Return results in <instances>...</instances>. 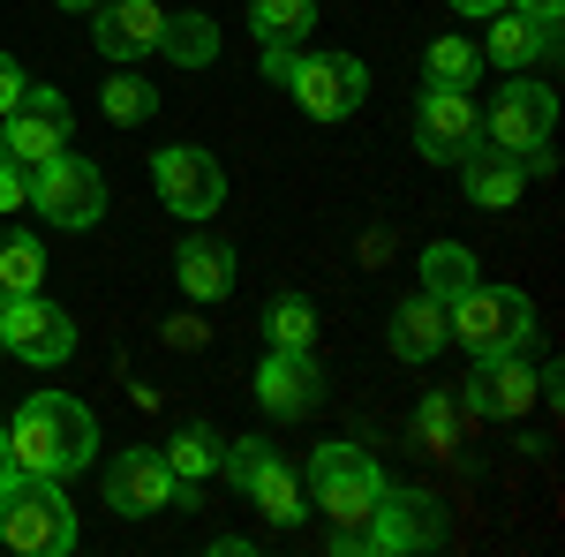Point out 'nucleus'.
Here are the masks:
<instances>
[{
  "label": "nucleus",
  "mask_w": 565,
  "mask_h": 557,
  "mask_svg": "<svg viewBox=\"0 0 565 557\" xmlns=\"http://www.w3.org/2000/svg\"><path fill=\"white\" fill-rule=\"evenodd\" d=\"M159 460L174 468V482H212L218 474V437L204 422H189V429H174V437L159 444Z\"/></svg>",
  "instance_id": "27"
},
{
  "label": "nucleus",
  "mask_w": 565,
  "mask_h": 557,
  "mask_svg": "<svg viewBox=\"0 0 565 557\" xmlns=\"http://www.w3.org/2000/svg\"><path fill=\"white\" fill-rule=\"evenodd\" d=\"M445 332L468 346V354H521L527 340H535V301L521 294V287H468V294L445 309Z\"/></svg>",
  "instance_id": "5"
},
{
  "label": "nucleus",
  "mask_w": 565,
  "mask_h": 557,
  "mask_svg": "<svg viewBox=\"0 0 565 557\" xmlns=\"http://www.w3.org/2000/svg\"><path fill=\"white\" fill-rule=\"evenodd\" d=\"M385 346L399 354V362H437V354L452 346V332H445V301H430V294H407L399 309H392V332H385Z\"/></svg>",
  "instance_id": "19"
},
{
  "label": "nucleus",
  "mask_w": 565,
  "mask_h": 557,
  "mask_svg": "<svg viewBox=\"0 0 565 557\" xmlns=\"http://www.w3.org/2000/svg\"><path fill=\"white\" fill-rule=\"evenodd\" d=\"M505 8H527V15H565V0H505Z\"/></svg>",
  "instance_id": "38"
},
{
  "label": "nucleus",
  "mask_w": 565,
  "mask_h": 557,
  "mask_svg": "<svg viewBox=\"0 0 565 557\" xmlns=\"http://www.w3.org/2000/svg\"><path fill=\"white\" fill-rule=\"evenodd\" d=\"M271 452H279L271 437H234V444H218V474H226L234 490H249V482H257V468L271 460Z\"/></svg>",
  "instance_id": "31"
},
{
  "label": "nucleus",
  "mask_w": 565,
  "mask_h": 557,
  "mask_svg": "<svg viewBox=\"0 0 565 557\" xmlns=\"http://www.w3.org/2000/svg\"><path fill=\"white\" fill-rule=\"evenodd\" d=\"M452 167H460L468 204H482V212H513L521 189H527V159H521V151H505V143H490V136H476Z\"/></svg>",
  "instance_id": "17"
},
{
  "label": "nucleus",
  "mask_w": 565,
  "mask_h": 557,
  "mask_svg": "<svg viewBox=\"0 0 565 557\" xmlns=\"http://www.w3.org/2000/svg\"><path fill=\"white\" fill-rule=\"evenodd\" d=\"M264 346H317V309H309V294L264 301Z\"/></svg>",
  "instance_id": "30"
},
{
  "label": "nucleus",
  "mask_w": 565,
  "mask_h": 557,
  "mask_svg": "<svg viewBox=\"0 0 565 557\" xmlns=\"http://www.w3.org/2000/svg\"><path fill=\"white\" fill-rule=\"evenodd\" d=\"M476 76H482V45H468L460 31L430 39V53H423V84H437V90H468Z\"/></svg>",
  "instance_id": "24"
},
{
  "label": "nucleus",
  "mask_w": 565,
  "mask_h": 557,
  "mask_svg": "<svg viewBox=\"0 0 565 557\" xmlns=\"http://www.w3.org/2000/svg\"><path fill=\"white\" fill-rule=\"evenodd\" d=\"M0 354H8V301H0Z\"/></svg>",
  "instance_id": "40"
},
{
  "label": "nucleus",
  "mask_w": 565,
  "mask_h": 557,
  "mask_svg": "<svg viewBox=\"0 0 565 557\" xmlns=\"http://www.w3.org/2000/svg\"><path fill=\"white\" fill-rule=\"evenodd\" d=\"M8 354L31 369H61L76 354V317L45 294H15L8 301Z\"/></svg>",
  "instance_id": "12"
},
{
  "label": "nucleus",
  "mask_w": 565,
  "mask_h": 557,
  "mask_svg": "<svg viewBox=\"0 0 565 557\" xmlns=\"http://www.w3.org/2000/svg\"><path fill=\"white\" fill-rule=\"evenodd\" d=\"M482 61H498L505 76H527V68H543V61H558V15L498 8V15H490V39H482Z\"/></svg>",
  "instance_id": "16"
},
{
  "label": "nucleus",
  "mask_w": 565,
  "mask_h": 557,
  "mask_svg": "<svg viewBox=\"0 0 565 557\" xmlns=\"http://www.w3.org/2000/svg\"><path fill=\"white\" fill-rule=\"evenodd\" d=\"M61 8H76V15H90V8H98V0H61Z\"/></svg>",
  "instance_id": "41"
},
{
  "label": "nucleus",
  "mask_w": 565,
  "mask_h": 557,
  "mask_svg": "<svg viewBox=\"0 0 565 557\" xmlns=\"http://www.w3.org/2000/svg\"><path fill=\"white\" fill-rule=\"evenodd\" d=\"M23 90H31V76H23V61L15 53H0V121L23 106Z\"/></svg>",
  "instance_id": "33"
},
{
  "label": "nucleus",
  "mask_w": 565,
  "mask_h": 557,
  "mask_svg": "<svg viewBox=\"0 0 565 557\" xmlns=\"http://www.w3.org/2000/svg\"><path fill=\"white\" fill-rule=\"evenodd\" d=\"M476 136H482V114H476V98H468V90L423 84V98H415V151H423L430 167H452Z\"/></svg>",
  "instance_id": "14"
},
{
  "label": "nucleus",
  "mask_w": 565,
  "mask_h": 557,
  "mask_svg": "<svg viewBox=\"0 0 565 557\" xmlns=\"http://www.w3.org/2000/svg\"><path fill=\"white\" fill-rule=\"evenodd\" d=\"M415 444L437 452V460L460 452V399H452V392H423V399H415Z\"/></svg>",
  "instance_id": "29"
},
{
  "label": "nucleus",
  "mask_w": 565,
  "mask_h": 557,
  "mask_svg": "<svg viewBox=\"0 0 565 557\" xmlns=\"http://www.w3.org/2000/svg\"><path fill=\"white\" fill-rule=\"evenodd\" d=\"M551 129H558V98H551V84H527V76L498 84L490 114H482V136L505 151H535V143H551Z\"/></svg>",
  "instance_id": "13"
},
{
  "label": "nucleus",
  "mask_w": 565,
  "mask_h": 557,
  "mask_svg": "<svg viewBox=\"0 0 565 557\" xmlns=\"http://www.w3.org/2000/svg\"><path fill=\"white\" fill-rule=\"evenodd\" d=\"M15 474V452H8V422H0V482Z\"/></svg>",
  "instance_id": "39"
},
{
  "label": "nucleus",
  "mask_w": 565,
  "mask_h": 557,
  "mask_svg": "<svg viewBox=\"0 0 565 557\" xmlns=\"http://www.w3.org/2000/svg\"><path fill=\"white\" fill-rule=\"evenodd\" d=\"M295 106H302L309 121H348L354 106L370 98V68L354 61V53H295Z\"/></svg>",
  "instance_id": "7"
},
{
  "label": "nucleus",
  "mask_w": 565,
  "mask_h": 557,
  "mask_svg": "<svg viewBox=\"0 0 565 557\" xmlns=\"http://www.w3.org/2000/svg\"><path fill=\"white\" fill-rule=\"evenodd\" d=\"M167 340H174V346H196V340H204V324H196V317H174V324H167Z\"/></svg>",
  "instance_id": "36"
},
{
  "label": "nucleus",
  "mask_w": 565,
  "mask_h": 557,
  "mask_svg": "<svg viewBox=\"0 0 565 557\" xmlns=\"http://www.w3.org/2000/svg\"><path fill=\"white\" fill-rule=\"evenodd\" d=\"M460 407L482 415V422H521L527 407H535V369H527L521 354H482L476 385L460 392Z\"/></svg>",
  "instance_id": "18"
},
{
  "label": "nucleus",
  "mask_w": 565,
  "mask_h": 557,
  "mask_svg": "<svg viewBox=\"0 0 565 557\" xmlns=\"http://www.w3.org/2000/svg\"><path fill=\"white\" fill-rule=\"evenodd\" d=\"M445 8H452V15H468V23H490L505 0H445Z\"/></svg>",
  "instance_id": "35"
},
{
  "label": "nucleus",
  "mask_w": 565,
  "mask_h": 557,
  "mask_svg": "<svg viewBox=\"0 0 565 557\" xmlns=\"http://www.w3.org/2000/svg\"><path fill=\"white\" fill-rule=\"evenodd\" d=\"M295 53L302 45H264V84H287L295 76Z\"/></svg>",
  "instance_id": "34"
},
{
  "label": "nucleus",
  "mask_w": 565,
  "mask_h": 557,
  "mask_svg": "<svg viewBox=\"0 0 565 557\" xmlns=\"http://www.w3.org/2000/svg\"><path fill=\"white\" fill-rule=\"evenodd\" d=\"M8 452H15V468L68 482L76 468L98 460V415L84 399H68V392H31L15 407V422H8Z\"/></svg>",
  "instance_id": "1"
},
{
  "label": "nucleus",
  "mask_w": 565,
  "mask_h": 557,
  "mask_svg": "<svg viewBox=\"0 0 565 557\" xmlns=\"http://www.w3.org/2000/svg\"><path fill=\"white\" fill-rule=\"evenodd\" d=\"M257 407L264 415H279V422H302L324 407V369H317V354L309 346H264L257 362Z\"/></svg>",
  "instance_id": "10"
},
{
  "label": "nucleus",
  "mask_w": 565,
  "mask_h": 557,
  "mask_svg": "<svg viewBox=\"0 0 565 557\" xmlns=\"http://www.w3.org/2000/svg\"><path fill=\"white\" fill-rule=\"evenodd\" d=\"M385 497V468L362 444H317L309 452V505L332 519V535H362Z\"/></svg>",
  "instance_id": "3"
},
{
  "label": "nucleus",
  "mask_w": 565,
  "mask_h": 557,
  "mask_svg": "<svg viewBox=\"0 0 565 557\" xmlns=\"http://www.w3.org/2000/svg\"><path fill=\"white\" fill-rule=\"evenodd\" d=\"M174 279L189 301H226L234 294V249L226 242H212V234H189L174 249Z\"/></svg>",
  "instance_id": "20"
},
{
  "label": "nucleus",
  "mask_w": 565,
  "mask_h": 557,
  "mask_svg": "<svg viewBox=\"0 0 565 557\" xmlns=\"http://www.w3.org/2000/svg\"><path fill=\"white\" fill-rule=\"evenodd\" d=\"M31 204H39L45 226L84 234V226L106 218V173L90 167V159H76V151H61V159H45V167L31 173Z\"/></svg>",
  "instance_id": "6"
},
{
  "label": "nucleus",
  "mask_w": 565,
  "mask_h": 557,
  "mask_svg": "<svg viewBox=\"0 0 565 557\" xmlns=\"http://www.w3.org/2000/svg\"><path fill=\"white\" fill-rule=\"evenodd\" d=\"M415 271H423V294L445 301V309H452V301H460V294H468V287L482 279V271H476V249H468V242H430Z\"/></svg>",
  "instance_id": "22"
},
{
  "label": "nucleus",
  "mask_w": 565,
  "mask_h": 557,
  "mask_svg": "<svg viewBox=\"0 0 565 557\" xmlns=\"http://www.w3.org/2000/svg\"><path fill=\"white\" fill-rule=\"evenodd\" d=\"M151 181H159V204L181 218H212L226 204V167H218L204 143H167L151 159Z\"/></svg>",
  "instance_id": "8"
},
{
  "label": "nucleus",
  "mask_w": 565,
  "mask_h": 557,
  "mask_svg": "<svg viewBox=\"0 0 565 557\" xmlns=\"http://www.w3.org/2000/svg\"><path fill=\"white\" fill-rule=\"evenodd\" d=\"M249 550H257L249 535H218V543H212V557H249Z\"/></svg>",
  "instance_id": "37"
},
{
  "label": "nucleus",
  "mask_w": 565,
  "mask_h": 557,
  "mask_svg": "<svg viewBox=\"0 0 565 557\" xmlns=\"http://www.w3.org/2000/svg\"><path fill=\"white\" fill-rule=\"evenodd\" d=\"M159 39H167V8L159 0H98L90 8V45L106 61H121V68H136L143 53H159Z\"/></svg>",
  "instance_id": "15"
},
{
  "label": "nucleus",
  "mask_w": 565,
  "mask_h": 557,
  "mask_svg": "<svg viewBox=\"0 0 565 557\" xmlns=\"http://www.w3.org/2000/svg\"><path fill=\"white\" fill-rule=\"evenodd\" d=\"M68 129H76L68 98H61V90H45V84H31V90H23V106L0 121L8 159H15V167H31V173H39L45 159H61V151H68Z\"/></svg>",
  "instance_id": "9"
},
{
  "label": "nucleus",
  "mask_w": 565,
  "mask_h": 557,
  "mask_svg": "<svg viewBox=\"0 0 565 557\" xmlns=\"http://www.w3.org/2000/svg\"><path fill=\"white\" fill-rule=\"evenodd\" d=\"M242 497H249V505H257L271 527H302V519H309V490H302V474L287 468L279 452H271V460L257 468V482H249Z\"/></svg>",
  "instance_id": "21"
},
{
  "label": "nucleus",
  "mask_w": 565,
  "mask_h": 557,
  "mask_svg": "<svg viewBox=\"0 0 565 557\" xmlns=\"http://www.w3.org/2000/svg\"><path fill=\"white\" fill-rule=\"evenodd\" d=\"M45 287V249L39 234H0V301L39 294Z\"/></svg>",
  "instance_id": "28"
},
{
  "label": "nucleus",
  "mask_w": 565,
  "mask_h": 557,
  "mask_svg": "<svg viewBox=\"0 0 565 557\" xmlns=\"http://www.w3.org/2000/svg\"><path fill=\"white\" fill-rule=\"evenodd\" d=\"M437 543H445V505L430 490H392V482L362 535H332L340 557H407V550H437Z\"/></svg>",
  "instance_id": "4"
},
{
  "label": "nucleus",
  "mask_w": 565,
  "mask_h": 557,
  "mask_svg": "<svg viewBox=\"0 0 565 557\" xmlns=\"http://www.w3.org/2000/svg\"><path fill=\"white\" fill-rule=\"evenodd\" d=\"M257 45H302L317 31V0H249Z\"/></svg>",
  "instance_id": "23"
},
{
  "label": "nucleus",
  "mask_w": 565,
  "mask_h": 557,
  "mask_svg": "<svg viewBox=\"0 0 565 557\" xmlns=\"http://www.w3.org/2000/svg\"><path fill=\"white\" fill-rule=\"evenodd\" d=\"M0 151H8V136H0Z\"/></svg>",
  "instance_id": "42"
},
{
  "label": "nucleus",
  "mask_w": 565,
  "mask_h": 557,
  "mask_svg": "<svg viewBox=\"0 0 565 557\" xmlns=\"http://www.w3.org/2000/svg\"><path fill=\"white\" fill-rule=\"evenodd\" d=\"M98 114H106L114 129H143V121L159 114V84H143L136 68H121L114 84H98Z\"/></svg>",
  "instance_id": "25"
},
{
  "label": "nucleus",
  "mask_w": 565,
  "mask_h": 557,
  "mask_svg": "<svg viewBox=\"0 0 565 557\" xmlns=\"http://www.w3.org/2000/svg\"><path fill=\"white\" fill-rule=\"evenodd\" d=\"M189 497V482H174V468L159 452H114L106 460V505L121 519H151V513H174Z\"/></svg>",
  "instance_id": "11"
},
{
  "label": "nucleus",
  "mask_w": 565,
  "mask_h": 557,
  "mask_svg": "<svg viewBox=\"0 0 565 557\" xmlns=\"http://www.w3.org/2000/svg\"><path fill=\"white\" fill-rule=\"evenodd\" d=\"M23 204H31V167H15L0 151V212H23Z\"/></svg>",
  "instance_id": "32"
},
{
  "label": "nucleus",
  "mask_w": 565,
  "mask_h": 557,
  "mask_svg": "<svg viewBox=\"0 0 565 557\" xmlns=\"http://www.w3.org/2000/svg\"><path fill=\"white\" fill-rule=\"evenodd\" d=\"M0 543L23 557H68L76 550V505L61 490V474L15 468L0 482Z\"/></svg>",
  "instance_id": "2"
},
{
  "label": "nucleus",
  "mask_w": 565,
  "mask_h": 557,
  "mask_svg": "<svg viewBox=\"0 0 565 557\" xmlns=\"http://www.w3.org/2000/svg\"><path fill=\"white\" fill-rule=\"evenodd\" d=\"M159 53L174 61V68H204V61H218V23L212 15H167V39H159Z\"/></svg>",
  "instance_id": "26"
}]
</instances>
